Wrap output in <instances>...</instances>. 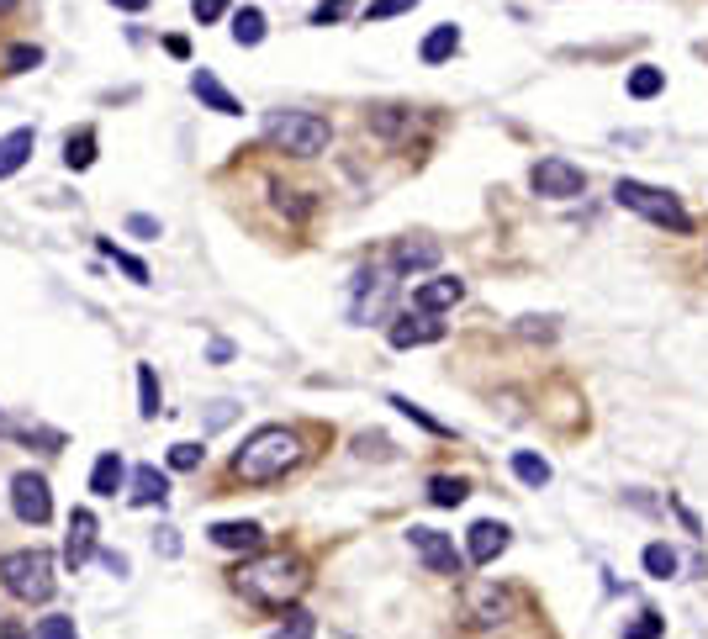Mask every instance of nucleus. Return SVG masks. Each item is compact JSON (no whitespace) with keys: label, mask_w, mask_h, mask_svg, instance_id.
Instances as JSON below:
<instances>
[{"label":"nucleus","mask_w":708,"mask_h":639,"mask_svg":"<svg viewBox=\"0 0 708 639\" xmlns=\"http://www.w3.org/2000/svg\"><path fill=\"white\" fill-rule=\"evenodd\" d=\"M391 407H397L402 412V418H413V423H423L428 428V434H450V428H444L439 418H434V412H428V407H418L413 397H391Z\"/></svg>","instance_id":"7c9ffc66"},{"label":"nucleus","mask_w":708,"mask_h":639,"mask_svg":"<svg viewBox=\"0 0 708 639\" xmlns=\"http://www.w3.org/2000/svg\"><path fill=\"white\" fill-rule=\"evenodd\" d=\"M460 296H465V280L460 275H434V280H423V286L413 291V312L439 317V312H450Z\"/></svg>","instance_id":"ddd939ff"},{"label":"nucleus","mask_w":708,"mask_h":639,"mask_svg":"<svg viewBox=\"0 0 708 639\" xmlns=\"http://www.w3.org/2000/svg\"><path fill=\"white\" fill-rule=\"evenodd\" d=\"M164 53H170V59H191V43H185V37H164Z\"/></svg>","instance_id":"c03bdc74"},{"label":"nucleus","mask_w":708,"mask_h":639,"mask_svg":"<svg viewBox=\"0 0 708 639\" xmlns=\"http://www.w3.org/2000/svg\"><path fill=\"white\" fill-rule=\"evenodd\" d=\"M275 206H281L286 217H307V206H312V201H296V196H286V191H275Z\"/></svg>","instance_id":"79ce46f5"},{"label":"nucleus","mask_w":708,"mask_h":639,"mask_svg":"<svg viewBox=\"0 0 708 639\" xmlns=\"http://www.w3.org/2000/svg\"><path fill=\"white\" fill-rule=\"evenodd\" d=\"M439 338H444V323H434L428 312H402V317H391V328H386L391 349H418V344H439Z\"/></svg>","instance_id":"f8f14e48"},{"label":"nucleus","mask_w":708,"mask_h":639,"mask_svg":"<svg viewBox=\"0 0 708 639\" xmlns=\"http://www.w3.org/2000/svg\"><path fill=\"white\" fill-rule=\"evenodd\" d=\"M117 11H148V0H111Z\"/></svg>","instance_id":"09e8293b"},{"label":"nucleus","mask_w":708,"mask_h":639,"mask_svg":"<svg viewBox=\"0 0 708 639\" xmlns=\"http://www.w3.org/2000/svg\"><path fill=\"white\" fill-rule=\"evenodd\" d=\"M222 423H233V402H212V428H222Z\"/></svg>","instance_id":"49530a36"},{"label":"nucleus","mask_w":708,"mask_h":639,"mask_svg":"<svg viewBox=\"0 0 708 639\" xmlns=\"http://www.w3.org/2000/svg\"><path fill=\"white\" fill-rule=\"evenodd\" d=\"M127 502H133V507H164V502H170V476H164L159 465H138Z\"/></svg>","instance_id":"2eb2a0df"},{"label":"nucleus","mask_w":708,"mask_h":639,"mask_svg":"<svg viewBox=\"0 0 708 639\" xmlns=\"http://www.w3.org/2000/svg\"><path fill=\"white\" fill-rule=\"evenodd\" d=\"M191 11H196L201 27H212V22H222V16H228V0H191Z\"/></svg>","instance_id":"e433bc0d"},{"label":"nucleus","mask_w":708,"mask_h":639,"mask_svg":"<svg viewBox=\"0 0 708 639\" xmlns=\"http://www.w3.org/2000/svg\"><path fill=\"white\" fill-rule=\"evenodd\" d=\"M37 639H80V629H74V618H64V613H48L43 624H37Z\"/></svg>","instance_id":"72a5a7b5"},{"label":"nucleus","mask_w":708,"mask_h":639,"mask_svg":"<svg viewBox=\"0 0 708 639\" xmlns=\"http://www.w3.org/2000/svg\"><path fill=\"white\" fill-rule=\"evenodd\" d=\"M370 127H376L381 138H402L407 127H413V111L407 106H381V111H370Z\"/></svg>","instance_id":"b1692460"},{"label":"nucleus","mask_w":708,"mask_h":639,"mask_svg":"<svg viewBox=\"0 0 708 639\" xmlns=\"http://www.w3.org/2000/svg\"><path fill=\"white\" fill-rule=\"evenodd\" d=\"M207 354L222 365V360H233V344H228V338H212V349H207Z\"/></svg>","instance_id":"de8ad7c7"},{"label":"nucleus","mask_w":708,"mask_h":639,"mask_svg":"<svg viewBox=\"0 0 708 639\" xmlns=\"http://www.w3.org/2000/svg\"><path fill=\"white\" fill-rule=\"evenodd\" d=\"M207 534H212L217 550H259V539H265V529H259V523H249V518H244V523H238V518H233V523H212Z\"/></svg>","instance_id":"a211bd4d"},{"label":"nucleus","mask_w":708,"mask_h":639,"mask_svg":"<svg viewBox=\"0 0 708 639\" xmlns=\"http://www.w3.org/2000/svg\"><path fill=\"white\" fill-rule=\"evenodd\" d=\"M37 64H43V53H37V48H27V43L11 48V69H37Z\"/></svg>","instance_id":"ea45409f"},{"label":"nucleus","mask_w":708,"mask_h":639,"mask_svg":"<svg viewBox=\"0 0 708 639\" xmlns=\"http://www.w3.org/2000/svg\"><path fill=\"white\" fill-rule=\"evenodd\" d=\"M265 138L281 148V154H296V159H312L323 154L333 127L328 117H318V111H270L265 117Z\"/></svg>","instance_id":"7ed1b4c3"},{"label":"nucleus","mask_w":708,"mask_h":639,"mask_svg":"<svg viewBox=\"0 0 708 639\" xmlns=\"http://www.w3.org/2000/svg\"><path fill=\"white\" fill-rule=\"evenodd\" d=\"M513 476L539 492V486L550 481V460H545V455H534V449H518V455H513Z\"/></svg>","instance_id":"4be33fe9"},{"label":"nucleus","mask_w":708,"mask_h":639,"mask_svg":"<svg viewBox=\"0 0 708 639\" xmlns=\"http://www.w3.org/2000/svg\"><path fill=\"white\" fill-rule=\"evenodd\" d=\"M465 497H471V486H465L460 476H434L428 481V502L434 507H460Z\"/></svg>","instance_id":"393cba45"},{"label":"nucleus","mask_w":708,"mask_h":639,"mask_svg":"<svg viewBox=\"0 0 708 639\" xmlns=\"http://www.w3.org/2000/svg\"><path fill=\"white\" fill-rule=\"evenodd\" d=\"M508 544H513L508 523L481 518V523H471V534H465V560H471V566H492V560L508 550Z\"/></svg>","instance_id":"9b49d317"},{"label":"nucleus","mask_w":708,"mask_h":639,"mask_svg":"<svg viewBox=\"0 0 708 639\" xmlns=\"http://www.w3.org/2000/svg\"><path fill=\"white\" fill-rule=\"evenodd\" d=\"M349 16V0H323L318 11H312V27H328V22H344Z\"/></svg>","instance_id":"4c0bfd02"},{"label":"nucleus","mask_w":708,"mask_h":639,"mask_svg":"<svg viewBox=\"0 0 708 639\" xmlns=\"http://www.w3.org/2000/svg\"><path fill=\"white\" fill-rule=\"evenodd\" d=\"M0 639H27V634H22V629H6V634H0Z\"/></svg>","instance_id":"8fccbe9b"},{"label":"nucleus","mask_w":708,"mask_h":639,"mask_svg":"<svg viewBox=\"0 0 708 639\" xmlns=\"http://www.w3.org/2000/svg\"><path fill=\"white\" fill-rule=\"evenodd\" d=\"M96 534H101V523L90 507H74L69 513V534H64V566L69 571H80L90 555H96Z\"/></svg>","instance_id":"9d476101"},{"label":"nucleus","mask_w":708,"mask_h":639,"mask_svg":"<svg viewBox=\"0 0 708 639\" xmlns=\"http://www.w3.org/2000/svg\"><path fill=\"white\" fill-rule=\"evenodd\" d=\"M312 634H318V618H312L307 608H291V613H286V624L275 629L270 639H312Z\"/></svg>","instance_id":"c756f323"},{"label":"nucleus","mask_w":708,"mask_h":639,"mask_svg":"<svg viewBox=\"0 0 708 639\" xmlns=\"http://www.w3.org/2000/svg\"><path fill=\"white\" fill-rule=\"evenodd\" d=\"M233 587L249 597V603L259 608H286L302 597L307 587V566H302V555H286V550H270V555H254L249 566H238L233 571Z\"/></svg>","instance_id":"f257e3e1"},{"label":"nucleus","mask_w":708,"mask_h":639,"mask_svg":"<svg viewBox=\"0 0 708 639\" xmlns=\"http://www.w3.org/2000/svg\"><path fill=\"white\" fill-rule=\"evenodd\" d=\"M6 11H16V0H0V16H6Z\"/></svg>","instance_id":"3c124183"},{"label":"nucleus","mask_w":708,"mask_h":639,"mask_svg":"<svg viewBox=\"0 0 708 639\" xmlns=\"http://www.w3.org/2000/svg\"><path fill=\"white\" fill-rule=\"evenodd\" d=\"M201 460H207V449H201V444H191V439L170 444V471H196Z\"/></svg>","instance_id":"2f4dec72"},{"label":"nucleus","mask_w":708,"mask_h":639,"mask_svg":"<svg viewBox=\"0 0 708 639\" xmlns=\"http://www.w3.org/2000/svg\"><path fill=\"white\" fill-rule=\"evenodd\" d=\"M455 53H460V27H455V22H439L434 32L423 37L418 59H423V64H444V59H455Z\"/></svg>","instance_id":"6ab92c4d"},{"label":"nucleus","mask_w":708,"mask_h":639,"mask_svg":"<svg viewBox=\"0 0 708 639\" xmlns=\"http://www.w3.org/2000/svg\"><path fill=\"white\" fill-rule=\"evenodd\" d=\"M122 481H127V465H122L117 449H106V455L96 460V471H90V492H96V497H117Z\"/></svg>","instance_id":"aec40b11"},{"label":"nucleus","mask_w":708,"mask_h":639,"mask_svg":"<svg viewBox=\"0 0 708 639\" xmlns=\"http://www.w3.org/2000/svg\"><path fill=\"white\" fill-rule=\"evenodd\" d=\"M159 550L164 555H180V534L175 529H159Z\"/></svg>","instance_id":"a18cd8bd"},{"label":"nucleus","mask_w":708,"mask_h":639,"mask_svg":"<svg viewBox=\"0 0 708 639\" xmlns=\"http://www.w3.org/2000/svg\"><path fill=\"white\" fill-rule=\"evenodd\" d=\"M391 265H397L402 275L434 270V265H439V243H428V238H402L397 249H391Z\"/></svg>","instance_id":"dca6fc26"},{"label":"nucleus","mask_w":708,"mask_h":639,"mask_svg":"<svg viewBox=\"0 0 708 639\" xmlns=\"http://www.w3.org/2000/svg\"><path fill=\"white\" fill-rule=\"evenodd\" d=\"M518 333H524V338H555V323H550V317H524Z\"/></svg>","instance_id":"58836bf2"},{"label":"nucleus","mask_w":708,"mask_h":639,"mask_svg":"<svg viewBox=\"0 0 708 639\" xmlns=\"http://www.w3.org/2000/svg\"><path fill=\"white\" fill-rule=\"evenodd\" d=\"M101 254H106V259H117V270H122V275H133V280H138V286H148V265H143V259H138V254H127V249H117V243H111V238H101Z\"/></svg>","instance_id":"c85d7f7f"},{"label":"nucleus","mask_w":708,"mask_h":639,"mask_svg":"<svg viewBox=\"0 0 708 639\" xmlns=\"http://www.w3.org/2000/svg\"><path fill=\"white\" fill-rule=\"evenodd\" d=\"M407 544H413L418 550V560L434 576H460L465 571V560L455 555V539L450 534H439V529H423V523H413V529H407Z\"/></svg>","instance_id":"0eeeda50"},{"label":"nucleus","mask_w":708,"mask_h":639,"mask_svg":"<svg viewBox=\"0 0 708 639\" xmlns=\"http://www.w3.org/2000/svg\"><path fill=\"white\" fill-rule=\"evenodd\" d=\"M613 201H619L624 212H640L645 222H656V228H672V233H687V228H693V217L682 212V201H677L672 191H661V185L619 180V185H613Z\"/></svg>","instance_id":"39448f33"},{"label":"nucleus","mask_w":708,"mask_h":639,"mask_svg":"<svg viewBox=\"0 0 708 639\" xmlns=\"http://www.w3.org/2000/svg\"><path fill=\"white\" fill-rule=\"evenodd\" d=\"M64 164L69 169H90V164H96V133H90V127H80V133L64 138Z\"/></svg>","instance_id":"5701e85b"},{"label":"nucleus","mask_w":708,"mask_h":639,"mask_svg":"<svg viewBox=\"0 0 708 639\" xmlns=\"http://www.w3.org/2000/svg\"><path fill=\"white\" fill-rule=\"evenodd\" d=\"M191 96H196L201 106H207V111H217V117H244V106H238V96H233V90L217 80L212 69H196V74H191Z\"/></svg>","instance_id":"4468645a"},{"label":"nucleus","mask_w":708,"mask_h":639,"mask_svg":"<svg viewBox=\"0 0 708 639\" xmlns=\"http://www.w3.org/2000/svg\"><path fill=\"white\" fill-rule=\"evenodd\" d=\"M32 148H37V133H32V127H11V133L0 138V180H11L16 169L32 159Z\"/></svg>","instance_id":"f3484780"},{"label":"nucleus","mask_w":708,"mask_h":639,"mask_svg":"<svg viewBox=\"0 0 708 639\" xmlns=\"http://www.w3.org/2000/svg\"><path fill=\"white\" fill-rule=\"evenodd\" d=\"M0 581H6L11 597H22V603H48L53 597V555L48 550H11L0 555Z\"/></svg>","instance_id":"20e7f679"},{"label":"nucleus","mask_w":708,"mask_h":639,"mask_svg":"<svg viewBox=\"0 0 708 639\" xmlns=\"http://www.w3.org/2000/svg\"><path fill=\"white\" fill-rule=\"evenodd\" d=\"M661 634H666V618H661L656 608H645V613L635 618V624L624 629V639H661Z\"/></svg>","instance_id":"473e14b6"},{"label":"nucleus","mask_w":708,"mask_h":639,"mask_svg":"<svg viewBox=\"0 0 708 639\" xmlns=\"http://www.w3.org/2000/svg\"><path fill=\"white\" fill-rule=\"evenodd\" d=\"M159 407H164L159 375H154V365H138V412H143V418H159Z\"/></svg>","instance_id":"bb28decb"},{"label":"nucleus","mask_w":708,"mask_h":639,"mask_svg":"<svg viewBox=\"0 0 708 639\" xmlns=\"http://www.w3.org/2000/svg\"><path fill=\"white\" fill-rule=\"evenodd\" d=\"M127 233H133V238H159V222L143 217V212H133V217H127Z\"/></svg>","instance_id":"a19ab883"},{"label":"nucleus","mask_w":708,"mask_h":639,"mask_svg":"<svg viewBox=\"0 0 708 639\" xmlns=\"http://www.w3.org/2000/svg\"><path fill=\"white\" fill-rule=\"evenodd\" d=\"M11 513L22 523H32V529H43V523L53 518V492H48V481L37 471H16L11 476Z\"/></svg>","instance_id":"423d86ee"},{"label":"nucleus","mask_w":708,"mask_h":639,"mask_svg":"<svg viewBox=\"0 0 708 639\" xmlns=\"http://www.w3.org/2000/svg\"><path fill=\"white\" fill-rule=\"evenodd\" d=\"M265 32H270V22H265V11H259V6H238L233 11V43L238 48H259V43H265Z\"/></svg>","instance_id":"412c9836"},{"label":"nucleus","mask_w":708,"mask_h":639,"mask_svg":"<svg viewBox=\"0 0 708 639\" xmlns=\"http://www.w3.org/2000/svg\"><path fill=\"white\" fill-rule=\"evenodd\" d=\"M418 0H370L365 6V22H391V16H402V11H413Z\"/></svg>","instance_id":"f704fd0d"},{"label":"nucleus","mask_w":708,"mask_h":639,"mask_svg":"<svg viewBox=\"0 0 708 639\" xmlns=\"http://www.w3.org/2000/svg\"><path fill=\"white\" fill-rule=\"evenodd\" d=\"M302 434L296 428H281V423H265V428H254V434L238 444V455H233V476L238 481H281L286 471H296L302 465Z\"/></svg>","instance_id":"f03ea898"},{"label":"nucleus","mask_w":708,"mask_h":639,"mask_svg":"<svg viewBox=\"0 0 708 639\" xmlns=\"http://www.w3.org/2000/svg\"><path fill=\"white\" fill-rule=\"evenodd\" d=\"M529 185H534L539 196H550V201H566V196H582L587 191V175L571 159H539L529 169Z\"/></svg>","instance_id":"6e6552de"},{"label":"nucleus","mask_w":708,"mask_h":639,"mask_svg":"<svg viewBox=\"0 0 708 639\" xmlns=\"http://www.w3.org/2000/svg\"><path fill=\"white\" fill-rule=\"evenodd\" d=\"M465 613H471L476 629H502L513 618V592L497 587V581H476L471 587V603H465Z\"/></svg>","instance_id":"1a4fd4ad"},{"label":"nucleus","mask_w":708,"mask_h":639,"mask_svg":"<svg viewBox=\"0 0 708 639\" xmlns=\"http://www.w3.org/2000/svg\"><path fill=\"white\" fill-rule=\"evenodd\" d=\"M101 566H106L111 576H127V555H117V550H101Z\"/></svg>","instance_id":"37998d69"},{"label":"nucleus","mask_w":708,"mask_h":639,"mask_svg":"<svg viewBox=\"0 0 708 639\" xmlns=\"http://www.w3.org/2000/svg\"><path fill=\"white\" fill-rule=\"evenodd\" d=\"M640 560H645V571L656 576V581L677 576V550H672V544H661V539H656V544H645V555H640Z\"/></svg>","instance_id":"cd10ccee"},{"label":"nucleus","mask_w":708,"mask_h":639,"mask_svg":"<svg viewBox=\"0 0 708 639\" xmlns=\"http://www.w3.org/2000/svg\"><path fill=\"white\" fill-rule=\"evenodd\" d=\"M661 90H666V69L640 64L635 74H629V96H635V101H650V96H661Z\"/></svg>","instance_id":"a878e982"},{"label":"nucleus","mask_w":708,"mask_h":639,"mask_svg":"<svg viewBox=\"0 0 708 639\" xmlns=\"http://www.w3.org/2000/svg\"><path fill=\"white\" fill-rule=\"evenodd\" d=\"M11 434H16V439H37V444H48V449H64V434H53V428H37V423H16Z\"/></svg>","instance_id":"c9c22d12"}]
</instances>
